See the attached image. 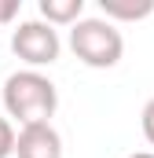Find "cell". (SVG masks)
Returning <instances> with one entry per match:
<instances>
[{
  "mask_svg": "<svg viewBox=\"0 0 154 158\" xmlns=\"http://www.w3.org/2000/svg\"><path fill=\"white\" fill-rule=\"evenodd\" d=\"M15 15H18V0H0V26L11 22Z\"/></svg>",
  "mask_w": 154,
  "mask_h": 158,
  "instance_id": "9c48e42d",
  "label": "cell"
},
{
  "mask_svg": "<svg viewBox=\"0 0 154 158\" xmlns=\"http://www.w3.org/2000/svg\"><path fill=\"white\" fill-rule=\"evenodd\" d=\"M37 11L48 26H77L84 19V0H40Z\"/></svg>",
  "mask_w": 154,
  "mask_h": 158,
  "instance_id": "5b68a950",
  "label": "cell"
},
{
  "mask_svg": "<svg viewBox=\"0 0 154 158\" xmlns=\"http://www.w3.org/2000/svg\"><path fill=\"white\" fill-rule=\"evenodd\" d=\"M140 129H143V136H147V143L154 147V96L143 103V114H140Z\"/></svg>",
  "mask_w": 154,
  "mask_h": 158,
  "instance_id": "ba28073f",
  "label": "cell"
},
{
  "mask_svg": "<svg viewBox=\"0 0 154 158\" xmlns=\"http://www.w3.org/2000/svg\"><path fill=\"white\" fill-rule=\"evenodd\" d=\"M128 158H154V151H136V155H128Z\"/></svg>",
  "mask_w": 154,
  "mask_h": 158,
  "instance_id": "30bf717a",
  "label": "cell"
},
{
  "mask_svg": "<svg viewBox=\"0 0 154 158\" xmlns=\"http://www.w3.org/2000/svg\"><path fill=\"white\" fill-rule=\"evenodd\" d=\"M18 158H63V136L51 121L40 125H22L18 129V143H15Z\"/></svg>",
  "mask_w": 154,
  "mask_h": 158,
  "instance_id": "277c9868",
  "label": "cell"
},
{
  "mask_svg": "<svg viewBox=\"0 0 154 158\" xmlns=\"http://www.w3.org/2000/svg\"><path fill=\"white\" fill-rule=\"evenodd\" d=\"M107 22H140L154 15V0H99Z\"/></svg>",
  "mask_w": 154,
  "mask_h": 158,
  "instance_id": "8992f818",
  "label": "cell"
},
{
  "mask_svg": "<svg viewBox=\"0 0 154 158\" xmlns=\"http://www.w3.org/2000/svg\"><path fill=\"white\" fill-rule=\"evenodd\" d=\"M70 52L92 70H110L125 55V37L107 19H81L70 26Z\"/></svg>",
  "mask_w": 154,
  "mask_h": 158,
  "instance_id": "7a4b0ae2",
  "label": "cell"
},
{
  "mask_svg": "<svg viewBox=\"0 0 154 158\" xmlns=\"http://www.w3.org/2000/svg\"><path fill=\"white\" fill-rule=\"evenodd\" d=\"M11 52L26 63V70H37V66H51L59 59L63 40H59V30L48 26L44 19H26L11 33Z\"/></svg>",
  "mask_w": 154,
  "mask_h": 158,
  "instance_id": "3957f363",
  "label": "cell"
},
{
  "mask_svg": "<svg viewBox=\"0 0 154 158\" xmlns=\"http://www.w3.org/2000/svg\"><path fill=\"white\" fill-rule=\"evenodd\" d=\"M15 143H18V132H15V125L0 114V158H11L15 155Z\"/></svg>",
  "mask_w": 154,
  "mask_h": 158,
  "instance_id": "52a82bcc",
  "label": "cell"
},
{
  "mask_svg": "<svg viewBox=\"0 0 154 158\" xmlns=\"http://www.w3.org/2000/svg\"><path fill=\"white\" fill-rule=\"evenodd\" d=\"M0 96H4L7 118L18 121V129L22 125L51 121L55 110H59V88H55V81L44 77L40 70H15L11 77L4 81Z\"/></svg>",
  "mask_w": 154,
  "mask_h": 158,
  "instance_id": "6da1fadb",
  "label": "cell"
}]
</instances>
